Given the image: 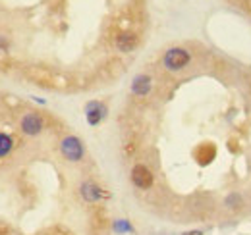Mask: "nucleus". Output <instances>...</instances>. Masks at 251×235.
<instances>
[{
	"label": "nucleus",
	"mask_w": 251,
	"mask_h": 235,
	"mask_svg": "<svg viewBox=\"0 0 251 235\" xmlns=\"http://www.w3.org/2000/svg\"><path fill=\"white\" fill-rule=\"evenodd\" d=\"M224 203L230 206V208H238V206H242V197H240L238 193H232V195H228V197H226V201H224Z\"/></svg>",
	"instance_id": "obj_11"
},
{
	"label": "nucleus",
	"mask_w": 251,
	"mask_h": 235,
	"mask_svg": "<svg viewBox=\"0 0 251 235\" xmlns=\"http://www.w3.org/2000/svg\"><path fill=\"white\" fill-rule=\"evenodd\" d=\"M131 183L137 187V189H141V191H147V189H151L153 187V183H155V176H153V172L145 166V164H135L133 168H131Z\"/></svg>",
	"instance_id": "obj_5"
},
{
	"label": "nucleus",
	"mask_w": 251,
	"mask_h": 235,
	"mask_svg": "<svg viewBox=\"0 0 251 235\" xmlns=\"http://www.w3.org/2000/svg\"><path fill=\"white\" fill-rule=\"evenodd\" d=\"M16 147V141L10 133H2L0 131V158H6Z\"/></svg>",
	"instance_id": "obj_9"
},
{
	"label": "nucleus",
	"mask_w": 251,
	"mask_h": 235,
	"mask_svg": "<svg viewBox=\"0 0 251 235\" xmlns=\"http://www.w3.org/2000/svg\"><path fill=\"white\" fill-rule=\"evenodd\" d=\"M137 45H139V37L135 35V33H131V31H122V33H118L116 35V39H114V47L120 50V52H133L135 48H137Z\"/></svg>",
	"instance_id": "obj_7"
},
{
	"label": "nucleus",
	"mask_w": 251,
	"mask_h": 235,
	"mask_svg": "<svg viewBox=\"0 0 251 235\" xmlns=\"http://www.w3.org/2000/svg\"><path fill=\"white\" fill-rule=\"evenodd\" d=\"M189 62H191V54L184 47H172L162 56V66L172 73L174 71H182L184 68H188Z\"/></svg>",
	"instance_id": "obj_1"
},
{
	"label": "nucleus",
	"mask_w": 251,
	"mask_h": 235,
	"mask_svg": "<svg viewBox=\"0 0 251 235\" xmlns=\"http://www.w3.org/2000/svg\"><path fill=\"white\" fill-rule=\"evenodd\" d=\"M151 89H153V79L149 75L139 73V75L133 77V81H131V93L135 96H147L151 93Z\"/></svg>",
	"instance_id": "obj_8"
},
{
	"label": "nucleus",
	"mask_w": 251,
	"mask_h": 235,
	"mask_svg": "<svg viewBox=\"0 0 251 235\" xmlns=\"http://www.w3.org/2000/svg\"><path fill=\"white\" fill-rule=\"evenodd\" d=\"M79 195H81V199H83L85 203H89V205H97V203H100V201H104V199L108 197V193H106L99 183H95L91 179H87V181H83V183L79 185Z\"/></svg>",
	"instance_id": "obj_4"
},
{
	"label": "nucleus",
	"mask_w": 251,
	"mask_h": 235,
	"mask_svg": "<svg viewBox=\"0 0 251 235\" xmlns=\"http://www.w3.org/2000/svg\"><path fill=\"white\" fill-rule=\"evenodd\" d=\"M106 114H108V108H106V104L100 102V100H91V102L85 104V119H87V123L93 125V127H97V125L106 118Z\"/></svg>",
	"instance_id": "obj_6"
},
{
	"label": "nucleus",
	"mask_w": 251,
	"mask_h": 235,
	"mask_svg": "<svg viewBox=\"0 0 251 235\" xmlns=\"http://www.w3.org/2000/svg\"><path fill=\"white\" fill-rule=\"evenodd\" d=\"M20 129L27 137H37L45 129V119H43V116L39 112H27L20 119Z\"/></svg>",
	"instance_id": "obj_3"
},
{
	"label": "nucleus",
	"mask_w": 251,
	"mask_h": 235,
	"mask_svg": "<svg viewBox=\"0 0 251 235\" xmlns=\"http://www.w3.org/2000/svg\"><path fill=\"white\" fill-rule=\"evenodd\" d=\"M112 230H114V234H118V235L135 234L131 222H129V220H124V218H122V220H114V222H112Z\"/></svg>",
	"instance_id": "obj_10"
},
{
	"label": "nucleus",
	"mask_w": 251,
	"mask_h": 235,
	"mask_svg": "<svg viewBox=\"0 0 251 235\" xmlns=\"http://www.w3.org/2000/svg\"><path fill=\"white\" fill-rule=\"evenodd\" d=\"M60 152H62V156L68 162H81L83 156H85V147H83L79 137L68 135V137H64L62 143H60Z\"/></svg>",
	"instance_id": "obj_2"
}]
</instances>
